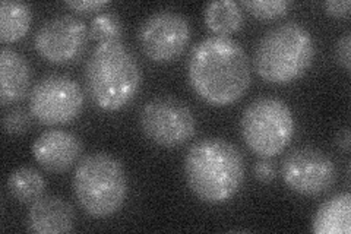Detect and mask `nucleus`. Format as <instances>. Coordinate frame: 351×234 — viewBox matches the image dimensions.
I'll use <instances>...</instances> for the list:
<instances>
[{
	"label": "nucleus",
	"instance_id": "nucleus-1",
	"mask_svg": "<svg viewBox=\"0 0 351 234\" xmlns=\"http://www.w3.org/2000/svg\"><path fill=\"white\" fill-rule=\"evenodd\" d=\"M193 91L213 106H228L250 86V63L245 49L230 37L213 36L197 43L188 63Z\"/></svg>",
	"mask_w": 351,
	"mask_h": 234
},
{
	"label": "nucleus",
	"instance_id": "nucleus-2",
	"mask_svg": "<svg viewBox=\"0 0 351 234\" xmlns=\"http://www.w3.org/2000/svg\"><path fill=\"white\" fill-rule=\"evenodd\" d=\"M183 172L196 198L206 204H224L243 185L245 161L232 142L205 138L189 148Z\"/></svg>",
	"mask_w": 351,
	"mask_h": 234
},
{
	"label": "nucleus",
	"instance_id": "nucleus-3",
	"mask_svg": "<svg viewBox=\"0 0 351 234\" xmlns=\"http://www.w3.org/2000/svg\"><path fill=\"white\" fill-rule=\"evenodd\" d=\"M85 81L88 93L98 107L116 111L135 98L142 72L135 56L122 41H103L88 59Z\"/></svg>",
	"mask_w": 351,
	"mask_h": 234
},
{
	"label": "nucleus",
	"instance_id": "nucleus-4",
	"mask_svg": "<svg viewBox=\"0 0 351 234\" xmlns=\"http://www.w3.org/2000/svg\"><path fill=\"white\" fill-rule=\"evenodd\" d=\"M315 44L311 32L298 22H284L259 40L254 65L258 75L269 84H289L311 68Z\"/></svg>",
	"mask_w": 351,
	"mask_h": 234
},
{
	"label": "nucleus",
	"instance_id": "nucleus-5",
	"mask_svg": "<svg viewBox=\"0 0 351 234\" xmlns=\"http://www.w3.org/2000/svg\"><path fill=\"white\" fill-rule=\"evenodd\" d=\"M73 191L80 207L88 215L94 218L114 215L128 196L123 165L104 152L86 155L75 169Z\"/></svg>",
	"mask_w": 351,
	"mask_h": 234
},
{
	"label": "nucleus",
	"instance_id": "nucleus-6",
	"mask_svg": "<svg viewBox=\"0 0 351 234\" xmlns=\"http://www.w3.org/2000/svg\"><path fill=\"white\" fill-rule=\"evenodd\" d=\"M240 130L247 147L262 159L276 157L291 142L295 121L282 100L262 97L243 111Z\"/></svg>",
	"mask_w": 351,
	"mask_h": 234
},
{
	"label": "nucleus",
	"instance_id": "nucleus-7",
	"mask_svg": "<svg viewBox=\"0 0 351 234\" xmlns=\"http://www.w3.org/2000/svg\"><path fill=\"white\" fill-rule=\"evenodd\" d=\"M81 85L64 75H50L40 80L29 93V111L41 125L71 124L84 107Z\"/></svg>",
	"mask_w": 351,
	"mask_h": 234
},
{
	"label": "nucleus",
	"instance_id": "nucleus-8",
	"mask_svg": "<svg viewBox=\"0 0 351 234\" xmlns=\"http://www.w3.org/2000/svg\"><path fill=\"white\" fill-rule=\"evenodd\" d=\"M142 132L154 143L174 148L195 135V116L183 102L173 97L149 100L139 113Z\"/></svg>",
	"mask_w": 351,
	"mask_h": 234
},
{
	"label": "nucleus",
	"instance_id": "nucleus-9",
	"mask_svg": "<svg viewBox=\"0 0 351 234\" xmlns=\"http://www.w3.org/2000/svg\"><path fill=\"white\" fill-rule=\"evenodd\" d=\"M192 28L189 21L173 10H158L149 15L139 28L138 40L147 58L167 63L183 54L189 46Z\"/></svg>",
	"mask_w": 351,
	"mask_h": 234
},
{
	"label": "nucleus",
	"instance_id": "nucleus-10",
	"mask_svg": "<svg viewBox=\"0 0 351 234\" xmlns=\"http://www.w3.org/2000/svg\"><path fill=\"white\" fill-rule=\"evenodd\" d=\"M281 176L291 191L303 196H317L331 191L337 182V167L322 151L302 147L284 159Z\"/></svg>",
	"mask_w": 351,
	"mask_h": 234
},
{
	"label": "nucleus",
	"instance_id": "nucleus-11",
	"mask_svg": "<svg viewBox=\"0 0 351 234\" xmlns=\"http://www.w3.org/2000/svg\"><path fill=\"white\" fill-rule=\"evenodd\" d=\"M88 43V28L72 15L51 18L38 28L34 47L47 62L64 65L75 62Z\"/></svg>",
	"mask_w": 351,
	"mask_h": 234
},
{
	"label": "nucleus",
	"instance_id": "nucleus-12",
	"mask_svg": "<svg viewBox=\"0 0 351 234\" xmlns=\"http://www.w3.org/2000/svg\"><path fill=\"white\" fill-rule=\"evenodd\" d=\"M82 142L72 132L50 129L32 143L36 161L51 173L68 172L82 154Z\"/></svg>",
	"mask_w": 351,
	"mask_h": 234
},
{
	"label": "nucleus",
	"instance_id": "nucleus-13",
	"mask_svg": "<svg viewBox=\"0 0 351 234\" xmlns=\"http://www.w3.org/2000/svg\"><path fill=\"white\" fill-rule=\"evenodd\" d=\"M72 205L59 196H41L28 211V230L36 234L71 233L75 227Z\"/></svg>",
	"mask_w": 351,
	"mask_h": 234
},
{
	"label": "nucleus",
	"instance_id": "nucleus-14",
	"mask_svg": "<svg viewBox=\"0 0 351 234\" xmlns=\"http://www.w3.org/2000/svg\"><path fill=\"white\" fill-rule=\"evenodd\" d=\"M31 68L24 56L3 47L0 51V98L2 103L21 102L28 94Z\"/></svg>",
	"mask_w": 351,
	"mask_h": 234
},
{
	"label": "nucleus",
	"instance_id": "nucleus-15",
	"mask_svg": "<svg viewBox=\"0 0 351 234\" xmlns=\"http://www.w3.org/2000/svg\"><path fill=\"white\" fill-rule=\"evenodd\" d=\"M316 234H350L351 231V195L339 194L317 208L312 220Z\"/></svg>",
	"mask_w": 351,
	"mask_h": 234
},
{
	"label": "nucleus",
	"instance_id": "nucleus-16",
	"mask_svg": "<svg viewBox=\"0 0 351 234\" xmlns=\"http://www.w3.org/2000/svg\"><path fill=\"white\" fill-rule=\"evenodd\" d=\"M206 28L219 37L237 32L243 25V10L233 0H215L204 10Z\"/></svg>",
	"mask_w": 351,
	"mask_h": 234
},
{
	"label": "nucleus",
	"instance_id": "nucleus-17",
	"mask_svg": "<svg viewBox=\"0 0 351 234\" xmlns=\"http://www.w3.org/2000/svg\"><path fill=\"white\" fill-rule=\"evenodd\" d=\"M32 12L28 3L18 0H3L0 3V40L15 43L27 36Z\"/></svg>",
	"mask_w": 351,
	"mask_h": 234
},
{
	"label": "nucleus",
	"instance_id": "nucleus-18",
	"mask_svg": "<svg viewBox=\"0 0 351 234\" xmlns=\"http://www.w3.org/2000/svg\"><path fill=\"white\" fill-rule=\"evenodd\" d=\"M8 192L19 204H32L46 191L43 174L32 167H19L8 177Z\"/></svg>",
	"mask_w": 351,
	"mask_h": 234
},
{
	"label": "nucleus",
	"instance_id": "nucleus-19",
	"mask_svg": "<svg viewBox=\"0 0 351 234\" xmlns=\"http://www.w3.org/2000/svg\"><path fill=\"white\" fill-rule=\"evenodd\" d=\"M90 34L94 40H98L100 43L120 40V37L123 34L122 21H120L119 16L114 14H98L91 21Z\"/></svg>",
	"mask_w": 351,
	"mask_h": 234
},
{
	"label": "nucleus",
	"instance_id": "nucleus-20",
	"mask_svg": "<svg viewBox=\"0 0 351 234\" xmlns=\"http://www.w3.org/2000/svg\"><path fill=\"white\" fill-rule=\"evenodd\" d=\"M241 6L255 18L268 21L282 16L289 10L290 2L287 0H243Z\"/></svg>",
	"mask_w": 351,
	"mask_h": 234
},
{
	"label": "nucleus",
	"instance_id": "nucleus-21",
	"mask_svg": "<svg viewBox=\"0 0 351 234\" xmlns=\"http://www.w3.org/2000/svg\"><path fill=\"white\" fill-rule=\"evenodd\" d=\"M31 128V117L25 110H10L3 117V129L8 135H22Z\"/></svg>",
	"mask_w": 351,
	"mask_h": 234
},
{
	"label": "nucleus",
	"instance_id": "nucleus-22",
	"mask_svg": "<svg viewBox=\"0 0 351 234\" xmlns=\"http://www.w3.org/2000/svg\"><path fill=\"white\" fill-rule=\"evenodd\" d=\"M350 47H351V36H350V32H346V34L337 43L335 58H337V62L341 65L347 72H350V66H351Z\"/></svg>",
	"mask_w": 351,
	"mask_h": 234
},
{
	"label": "nucleus",
	"instance_id": "nucleus-23",
	"mask_svg": "<svg viewBox=\"0 0 351 234\" xmlns=\"http://www.w3.org/2000/svg\"><path fill=\"white\" fill-rule=\"evenodd\" d=\"M64 5L75 10V12L90 14L103 9L108 5V2L107 0H69V2H66Z\"/></svg>",
	"mask_w": 351,
	"mask_h": 234
},
{
	"label": "nucleus",
	"instance_id": "nucleus-24",
	"mask_svg": "<svg viewBox=\"0 0 351 234\" xmlns=\"http://www.w3.org/2000/svg\"><path fill=\"white\" fill-rule=\"evenodd\" d=\"M254 172H255L256 179L261 180L262 183H269L276 179V176H277L276 165H274L271 161H268L267 159L258 161L255 164Z\"/></svg>",
	"mask_w": 351,
	"mask_h": 234
},
{
	"label": "nucleus",
	"instance_id": "nucleus-25",
	"mask_svg": "<svg viewBox=\"0 0 351 234\" xmlns=\"http://www.w3.org/2000/svg\"><path fill=\"white\" fill-rule=\"evenodd\" d=\"M350 0H328L324 3V8L328 15L335 18H346L350 15Z\"/></svg>",
	"mask_w": 351,
	"mask_h": 234
},
{
	"label": "nucleus",
	"instance_id": "nucleus-26",
	"mask_svg": "<svg viewBox=\"0 0 351 234\" xmlns=\"http://www.w3.org/2000/svg\"><path fill=\"white\" fill-rule=\"evenodd\" d=\"M350 130L346 128L341 132L338 133L337 137V145L339 150H343L344 152H350Z\"/></svg>",
	"mask_w": 351,
	"mask_h": 234
}]
</instances>
